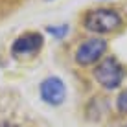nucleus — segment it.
<instances>
[{
  "label": "nucleus",
  "instance_id": "f257e3e1",
  "mask_svg": "<svg viewBox=\"0 0 127 127\" xmlns=\"http://www.w3.org/2000/svg\"><path fill=\"white\" fill-rule=\"evenodd\" d=\"M122 24V17L120 13L112 11V9H94L87 15L85 26L90 32H98V33H109L120 28Z\"/></svg>",
  "mask_w": 127,
  "mask_h": 127
},
{
  "label": "nucleus",
  "instance_id": "f03ea898",
  "mask_svg": "<svg viewBox=\"0 0 127 127\" xmlns=\"http://www.w3.org/2000/svg\"><path fill=\"white\" fill-rule=\"evenodd\" d=\"M94 76L105 89H116L124 79V70L114 57H107L98 64V68L94 70Z\"/></svg>",
  "mask_w": 127,
  "mask_h": 127
},
{
  "label": "nucleus",
  "instance_id": "7ed1b4c3",
  "mask_svg": "<svg viewBox=\"0 0 127 127\" xmlns=\"http://www.w3.org/2000/svg\"><path fill=\"white\" fill-rule=\"evenodd\" d=\"M105 48H107V42H105L103 39H89V41H85L79 48H77L76 61L79 64H83V66L92 64L103 55Z\"/></svg>",
  "mask_w": 127,
  "mask_h": 127
},
{
  "label": "nucleus",
  "instance_id": "20e7f679",
  "mask_svg": "<svg viewBox=\"0 0 127 127\" xmlns=\"http://www.w3.org/2000/svg\"><path fill=\"white\" fill-rule=\"evenodd\" d=\"M41 96L50 105H61L66 98V87L59 77H48L41 83Z\"/></svg>",
  "mask_w": 127,
  "mask_h": 127
},
{
  "label": "nucleus",
  "instance_id": "39448f33",
  "mask_svg": "<svg viewBox=\"0 0 127 127\" xmlns=\"http://www.w3.org/2000/svg\"><path fill=\"white\" fill-rule=\"evenodd\" d=\"M42 46V35L41 33H24L13 42V54L19 57L33 55Z\"/></svg>",
  "mask_w": 127,
  "mask_h": 127
},
{
  "label": "nucleus",
  "instance_id": "423d86ee",
  "mask_svg": "<svg viewBox=\"0 0 127 127\" xmlns=\"http://www.w3.org/2000/svg\"><path fill=\"white\" fill-rule=\"evenodd\" d=\"M68 32V26H59V28H55V26H50V28H48V33H54L55 37H63L64 33Z\"/></svg>",
  "mask_w": 127,
  "mask_h": 127
},
{
  "label": "nucleus",
  "instance_id": "0eeeda50",
  "mask_svg": "<svg viewBox=\"0 0 127 127\" xmlns=\"http://www.w3.org/2000/svg\"><path fill=\"white\" fill-rule=\"evenodd\" d=\"M118 109L122 112H127V90H124L120 94V98H118Z\"/></svg>",
  "mask_w": 127,
  "mask_h": 127
},
{
  "label": "nucleus",
  "instance_id": "6e6552de",
  "mask_svg": "<svg viewBox=\"0 0 127 127\" xmlns=\"http://www.w3.org/2000/svg\"><path fill=\"white\" fill-rule=\"evenodd\" d=\"M0 127H15V125L9 124V122H2V124H0Z\"/></svg>",
  "mask_w": 127,
  "mask_h": 127
},
{
  "label": "nucleus",
  "instance_id": "1a4fd4ad",
  "mask_svg": "<svg viewBox=\"0 0 127 127\" xmlns=\"http://www.w3.org/2000/svg\"><path fill=\"white\" fill-rule=\"evenodd\" d=\"M124 127H127V124H125V125H124Z\"/></svg>",
  "mask_w": 127,
  "mask_h": 127
}]
</instances>
